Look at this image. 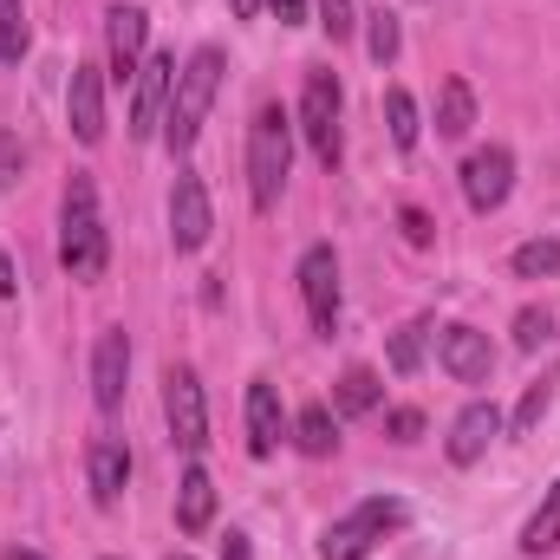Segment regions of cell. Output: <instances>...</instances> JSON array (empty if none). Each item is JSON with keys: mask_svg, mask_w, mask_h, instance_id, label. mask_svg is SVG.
I'll use <instances>...</instances> for the list:
<instances>
[{"mask_svg": "<svg viewBox=\"0 0 560 560\" xmlns=\"http://www.w3.org/2000/svg\"><path fill=\"white\" fill-rule=\"evenodd\" d=\"M112 261V242H105V215H98V189L85 170H72L66 196H59V268L72 280H98Z\"/></svg>", "mask_w": 560, "mask_h": 560, "instance_id": "1", "label": "cell"}, {"mask_svg": "<svg viewBox=\"0 0 560 560\" xmlns=\"http://www.w3.org/2000/svg\"><path fill=\"white\" fill-rule=\"evenodd\" d=\"M215 92H222V52H215V46H196L189 66L176 72V85H170V112H163V143H170V156H183L189 143L202 138V118H209Z\"/></svg>", "mask_w": 560, "mask_h": 560, "instance_id": "2", "label": "cell"}, {"mask_svg": "<svg viewBox=\"0 0 560 560\" xmlns=\"http://www.w3.org/2000/svg\"><path fill=\"white\" fill-rule=\"evenodd\" d=\"M287 170H293V118L280 105H261L248 125V196H255V209L280 202Z\"/></svg>", "mask_w": 560, "mask_h": 560, "instance_id": "3", "label": "cell"}, {"mask_svg": "<svg viewBox=\"0 0 560 560\" xmlns=\"http://www.w3.org/2000/svg\"><path fill=\"white\" fill-rule=\"evenodd\" d=\"M398 528H405V502L372 495V502H359L352 515H339V522L319 535V560H365L385 535H398Z\"/></svg>", "mask_w": 560, "mask_h": 560, "instance_id": "4", "label": "cell"}, {"mask_svg": "<svg viewBox=\"0 0 560 560\" xmlns=\"http://www.w3.org/2000/svg\"><path fill=\"white\" fill-rule=\"evenodd\" d=\"M339 118H346V98H339V79L332 72H306V92H300V138L306 150L326 163V170H339V156H346V131H339Z\"/></svg>", "mask_w": 560, "mask_h": 560, "instance_id": "5", "label": "cell"}, {"mask_svg": "<svg viewBox=\"0 0 560 560\" xmlns=\"http://www.w3.org/2000/svg\"><path fill=\"white\" fill-rule=\"evenodd\" d=\"M163 418H170V436L176 450H202L209 443V398H202V378L189 365H170L163 372Z\"/></svg>", "mask_w": 560, "mask_h": 560, "instance_id": "6", "label": "cell"}, {"mask_svg": "<svg viewBox=\"0 0 560 560\" xmlns=\"http://www.w3.org/2000/svg\"><path fill=\"white\" fill-rule=\"evenodd\" d=\"M300 300H306V319H313V332H339V255L326 248V242H313L306 255H300Z\"/></svg>", "mask_w": 560, "mask_h": 560, "instance_id": "7", "label": "cell"}, {"mask_svg": "<svg viewBox=\"0 0 560 560\" xmlns=\"http://www.w3.org/2000/svg\"><path fill=\"white\" fill-rule=\"evenodd\" d=\"M209 229H215L209 189H202V176H196V170H183V176H176V189H170V242H176V255L209 248Z\"/></svg>", "mask_w": 560, "mask_h": 560, "instance_id": "8", "label": "cell"}, {"mask_svg": "<svg viewBox=\"0 0 560 560\" xmlns=\"http://www.w3.org/2000/svg\"><path fill=\"white\" fill-rule=\"evenodd\" d=\"M509 189H515V156H509L502 143H489V150H476V156L463 163V202H469L476 215H495V209L509 202Z\"/></svg>", "mask_w": 560, "mask_h": 560, "instance_id": "9", "label": "cell"}, {"mask_svg": "<svg viewBox=\"0 0 560 560\" xmlns=\"http://www.w3.org/2000/svg\"><path fill=\"white\" fill-rule=\"evenodd\" d=\"M125 385H131V332L125 326H105L98 346H92V405L98 411H118L125 405Z\"/></svg>", "mask_w": 560, "mask_h": 560, "instance_id": "10", "label": "cell"}, {"mask_svg": "<svg viewBox=\"0 0 560 560\" xmlns=\"http://www.w3.org/2000/svg\"><path fill=\"white\" fill-rule=\"evenodd\" d=\"M138 92H131V138H150L156 125H163V112H170V85H176V52H150L138 66V79H131Z\"/></svg>", "mask_w": 560, "mask_h": 560, "instance_id": "11", "label": "cell"}, {"mask_svg": "<svg viewBox=\"0 0 560 560\" xmlns=\"http://www.w3.org/2000/svg\"><path fill=\"white\" fill-rule=\"evenodd\" d=\"M66 125L79 143H105V72L98 66H72L66 85Z\"/></svg>", "mask_w": 560, "mask_h": 560, "instance_id": "12", "label": "cell"}, {"mask_svg": "<svg viewBox=\"0 0 560 560\" xmlns=\"http://www.w3.org/2000/svg\"><path fill=\"white\" fill-rule=\"evenodd\" d=\"M436 359H443V372H450L456 385H482L489 365H495L489 332H476V326H443V332H436Z\"/></svg>", "mask_w": 560, "mask_h": 560, "instance_id": "13", "label": "cell"}, {"mask_svg": "<svg viewBox=\"0 0 560 560\" xmlns=\"http://www.w3.org/2000/svg\"><path fill=\"white\" fill-rule=\"evenodd\" d=\"M143 39H150V20H143V7H112L105 13V46H112V79L125 85V79H138V66H143Z\"/></svg>", "mask_w": 560, "mask_h": 560, "instance_id": "14", "label": "cell"}, {"mask_svg": "<svg viewBox=\"0 0 560 560\" xmlns=\"http://www.w3.org/2000/svg\"><path fill=\"white\" fill-rule=\"evenodd\" d=\"M495 436H502V411H495L489 398H476V405H463V418L450 423V443H443V450H450V463H456V469H469V463H482V456H489V443H495Z\"/></svg>", "mask_w": 560, "mask_h": 560, "instance_id": "15", "label": "cell"}, {"mask_svg": "<svg viewBox=\"0 0 560 560\" xmlns=\"http://www.w3.org/2000/svg\"><path fill=\"white\" fill-rule=\"evenodd\" d=\"M85 482H92V502H98V509H112V502L125 495V482H131V450H125V436H98V443L85 450Z\"/></svg>", "mask_w": 560, "mask_h": 560, "instance_id": "16", "label": "cell"}, {"mask_svg": "<svg viewBox=\"0 0 560 560\" xmlns=\"http://www.w3.org/2000/svg\"><path fill=\"white\" fill-rule=\"evenodd\" d=\"M280 436H287V418H280V392L268 378H255L248 385V450L255 456H275Z\"/></svg>", "mask_w": 560, "mask_h": 560, "instance_id": "17", "label": "cell"}, {"mask_svg": "<svg viewBox=\"0 0 560 560\" xmlns=\"http://www.w3.org/2000/svg\"><path fill=\"white\" fill-rule=\"evenodd\" d=\"M209 522H215V482H209L202 463H189L183 482H176V528L183 535H202Z\"/></svg>", "mask_w": 560, "mask_h": 560, "instance_id": "18", "label": "cell"}, {"mask_svg": "<svg viewBox=\"0 0 560 560\" xmlns=\"http://www.w3.org/2000/svg\"><path fill=\"white\" fill-rule=\"evenodd\" d=\"M476 131V92H469V79H443V92H436V138H469Z\"/></svg>", "mask_w": 560, "mask_h": 560, "instance_id": "19", "label": "cell"}, {"mask_svg": "<svg viewBox=\"0 0 560 560\" xmlns=\"http://www.w3.org/2000/svg\"><path fill=\"white\" fill-rule=\"evenodd\" d=\"M378 398H385V385H378V372H365V365H352V372L332 385V411H339V418H365V411H378Z\"/></svg>", "mask_w": 560, "mask_h": 560, "instance_id": "20", "label": "cell"}, {"mask_svg": "<svg viewBox=\"0 0 560 560\" xmlns=\"http://www.w3.org/2000/svg\"><path fill=\"white\" fill-rule=\"evenodd\" d=\"M293 443H300L306 456H332V450H339V418H332L326 405H306L300 423H293Z\"/></svg>", "mask_w": 560, "mask_h": 560, "instance_id": "21", "label": "cell"}, {"mask_svg": "<svg viewBox=\"0 0 560 560\" xmlns=\"http://www.w3.org/2000/svg\"><path fill=\"white\" fill-rule=\"evenodd\" d=\"M560 548V482L548 489V502L528 515V528H522V555H548Z\"/></svg>", "mask_w": 560, "mask_h": 560, "instance_id": "22", "label": "cell"}, {"mask_svg": "<svg viewBox=\"0 0 560 560\" xmlns=\"http://www.w3.org/2000/svg\"><path fill=\"white\" fill-rule=\"evenodd\" d=\"M385 131H392V143H398V150H411V143H418V131H423L418 98H411L405 85H392V92H385Z\"/></svg>", "mask_w": 560, "mask_h": 560, "instance_id": "23", "label": "cell"}, {"mask_svg": "<svg viewBox=\"0 0 560 560\" xmlns=\"http://www.w3.org/2000/svg\"><path fill=\"white\" fill-rule=\"evenodd\" d=\"M26 59V0H0V66Z\"/></svg>", "mask_w": 560, "mask_h": 560, "instance_id": "24", "label": "cell"}, {"mask_svg": "<svg viewBox=\"0 0 560 560\" xmlns=\"http://www.w3.org/2000/svg\"><path fill=\"white\" fill-rule=\"evenodd\" d=\"M423 332H430L423 319H411V326L392 332V372H398V378H411V372L423 365Z\"/></svg>", "mask_w": 560, "mask_h": 560, "instance_id": "25", "label": "cell"}, {"mask_svg": "<svg viewBox=\"0 0 560 560\" xmlns=\"http://www.w3.org/2000/svg\"><path fill=\"white\" fill-rule=\"evenodd\" d=\"M515 275L522 280L560 275V242H522V248H515Z\"/></svg>", "mask_w": 560, "mask_h": 560, "instance_id": "26", "label": "cell"}, {"mask_svg": "<svg viewBox=\"0 0 560 560\" xmlns=\"http://www.w3.org/2000/svg\"><path fill=\"white\" fill-rule=\"evenodd\" d=\"M548 339H555V313H548V306H522V313H515V346H522V352H541Z\"/></svg>", "mask_w": 560, "mask_h": 560, "instance_id": "27", "label": "cell"}, {"mask_svg": "<svg viewBox=\"0 0 560 560\" xmlns=\"http://www.w3.org/2000/svg\"><path fill=\"white\" fill-rule=\"evenodd\" d=\"M365 20H372V33H365L372 59H378V66H392V59H398V13H385V7H378V13H365Z\"/></svg>", "mask_w": 560, "mask_h": 560, "instance_id": "28", "label": "cell"}, {"mask_svg": "<svg viewBox=\"0 0 560 560\" xmlns=\"http://www.w3.org/2000/svg\"><path fill=\"white\" fill-rule=\"evenodd\" d=\"M541 418H548V385H528V392H522V405H515V436H528Z\"/></svg>", "mask_w": 560, "mask_h": 560, "instance_id": "29", "label": "cell"}, {"mask_svg": "<svg viewBox=\"0 0 560 560\" xmlns=\"http://www.w3.org/2000/svg\"><path fill=\"white\" fill-rule=\"evenodd\" d=\"M319 26H326L332 39H352V26H359V13H352V0H319Z\"/></svg>", "mask_w": 560, "mask_h": 560, "instance_id": "30", "label": "cell"}, {"mask_svg": "<svg viewBox=\"0 0 560 560\" xmlns=\"http://www.w3.org/2000/svg\"><path fill=\"white\" fill-rule=\"evenodd\" d=\"M20 170H26V150H20V138H13V131H0V196L20 183Z\"/></svg>", "mask_w": 560, "mask_h": 560, "instance_id": "31", "label": "cell"}, {"mask_svg": "<svg viewBox=\"0 0 560 560\" xmlns=\"http://www.w3.org/2000/svg\"><path fill=\"white\" fill-rule=\"evenodd\" d=\"M385 430H392V443H418V436H423V411L405 405V411H392V418H385Z\"/></svg>", "mask_w": 560, "mask_h": 560, "instance_id": "32", "label": "cell"}, {"mask_svg": "<svg viewBox=\"0 0 560 560\" xmlns=\"http://www.w3.org/2000/svg\"><path fill=\"white\" fill-rule=\"evenodd\" d=\"M398 222H405V242H411V248H430V235H436V229H430V215H423V209H405Z\"/></svg>", "mask_w": 560, "mask_h": 560, "instance_id": "33", "label": "cell"}, {"mask_svg": "<svg viewBox=\"0 0 560 560\" xmlns=\"http://www.w3.org/2000/svg\"><path fill=\"white\" fill-rule=\"evenodd\" d=\"M222 560H255V548H248V535H235V528H229V541H222Z\"/></svg>", "mask_w": 560, "mask_h": 560, "instance_id": "34", "label": "cell"}, {"mask_svg": "<svg viewBox=\"0 0 560 560\" xmlns=\"http://www.w3.org/2000/svg\"><path fill=\"white\" fill-rule=\"evenodd\" d=\"M275 13H280V26H300L306 20V0H275Z\"/></svg>", "mask_w": 560, "mask_h": 560, "instance_id": "35", "label": "cell"}, {"mask_svg": "<svg viewBox=\"0 0 560 560\" xmlns=\"http://www.w3.org/2000/svg\"><path fill=\"white\" fill-rule=\"evenodd\" d=\"M13 287H20V268H13L7 248H0V300H13Z\"/></svg>", "mask_w": 560, "mask_h": 560, "instance_id": "36", "label": "cell"}, {"mask_svg": "<svg viewBox=\"0 0 560 560\" xmlns=\"http://www.w3.org/2000/svg\"><path fill=\"white\" fill-rule=\"evenodd\" d=\"M229 13H235V20H255V13H261V0H229Z\"/></svg>", "mask_w": 560, "mask_h": 560, "instance_id": "37", "label": "cell"}, {"mask_svg": "<svg viewBox=\"0 0 560 560\" xmlns=\"http://www.w3.org/2000/svg\"><path fill=\"white\" fill-rule=\"evenodd\" d=\"M7 560H46V555H33V548H13V555H7Z\"/></svg>", "mask_w": 560, "mask_h": 560, "instance_id": "38", "label": "cell"}, {"mask_svg": "<svg viewBox=\"0 0 560 560\" xmlns=\"http://www.w3.org/2000/svg\"><path fill=\"white\" fill-rule=\"evenodd\" d=\"M170 560H189V555H170Z\"/></svg>", "mask_w": 560, "mask_h": 560, "instance_id": "39", "label": "cell"}]
</instances>
